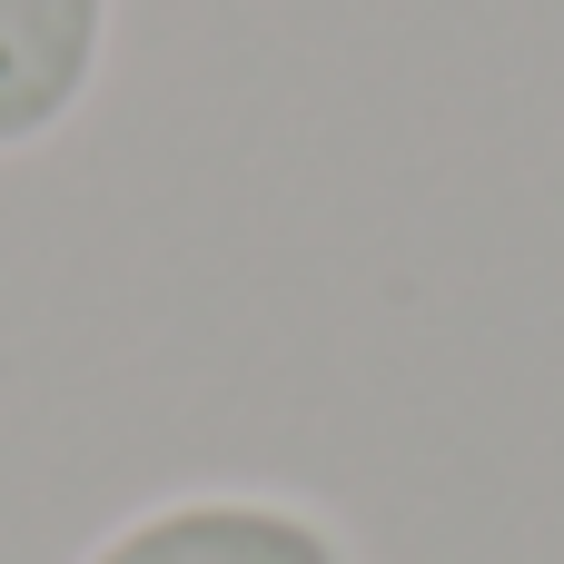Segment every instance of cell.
<instances>
[{
    "label": "cell",
    "mask_w": 564,
    "mask_h": 564,
    "mask_svg": "<svg viewBox=\"0 0 564 564\" xmlns=\"http://www.w3.org/2000/svg\"><path fill=\"white\" fill-rule=\"evenodd\" d=\"M79 564H357L347 525L297 506V496H248V486H188L139 516H119Z\"/></svg>",
    "instance_id": "1"
},
{
    "label": "cell",
    "mask_w": 564,
    "mask_h": 564,
    "mask_svg": "<svg viewBox=\"0 0 564 564\" xmlns=\"http://www.w3.org/2000/svg\"><path fill=\"white\" fill-rule=\"evenodd\" d=\"M109 20L119 0H0V159L50 149L99 69H109Z\"/></svg>",
    "instance_id": "2"
}]
</instances>
